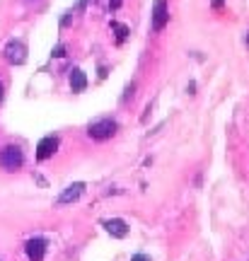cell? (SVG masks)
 Segmentation results:
<instances>
[{
  "label": "cell",
  "instance_id": "6da1fadb",
  "mask_svg": "<svg viewBox=\"0 0 249 261\" xmlns=\"http://www.w3.org/2000/svg\"><path fill=\"white\" fill-rule=\"evenodd\" d=\"M22 162H24V155H22V150L17 145H5V148L0 150V167L5 169V172L19 169Z\"/></svg>",
  "mask_w": 249,
  "mask_h": 261
},
{
  "label": "cell",
  "instance_id": "7a4b0ae2",
  "mask_svg": "<svg viewBox=\"0 0 249 261\" xmlns=\"http://www.w3.org/2000/svg\"><path fill=\"white\" fill-rule=\"evenodd\" d=\"M87 133H90V138H94V140H107L116 133V123L111 121V119H99V121L90 123V130H87Z\"/></svg>",
  "mask_w": 249,
  "mask_h": 261
},
{
  "label": "cell",
  "instance_id": "3957f363",
  "mask_svg": "<svg viewBox=\"0 0 249 261\" xmlns=\"http://www.w3.org/2000/svg\"><path fill=\"white\" fill-rule=\"evenodd\" d=\"M24 58H27V48H24L22 41H10L8 46H5V61H8V63L22 65Z\"/></svg>",
  "mask_w": 249,
  "mask_h": 261
},
{
  "label": "cell",
  "instance_id": "277c9868",
  "mask_svg": "<svg viewBox=\"0 0 249 261\" xmlns=\"http://www.w3.org/2000/svg\"><path fill=\"white\" fill-rule=\"evenodd\" d=\"M167 19H169V10H167V3H165V0H157L155 5H153V29H155V32L165 29Z\"/></svg>",
  "mask_w": 249,
  "mask_h": 261
},
{
  "label": "cell",
  "instance_id": "5b68a950",
  "mask_svg": "<svg viewBox=\"0 0 249 261\" xmlns=\"http://www.w3.org/2000/svg\"><path fill=\"white\" fill-rule=\"evenodd\" d=\"M24 252L32 261H41L44 259V254H46V240H41V237H34V240H29L27 247H24Z\"/></svg>",
  "mask_w": 249,
  "mask_h": 261
},
{
  "label": "cell",
  "instance_id": "8992f818",
  "mask_svg": "<svg viewBox=\"0 0 249 261\" xmlns=\"http://www.w3.org/2000/svg\"><path fill=\"white\" fill-rule=\"evenodd\" d=\"M83 191H85V184H83V181H75V184H70V187L65 189L63 194L58 196V201H56V203H58V205L73 203V201H78V198L83 196Z\"/></svg>",
  "mask_w": 249,
  "mask_h": 261
},
{
  "label": "cell",
  "instance_id": "52a82bcc",
  "mask_svg": "<svg viewBox=\"0 0 249 261\" xmlns=\"http://www.w3.org/2000/svg\"><path fill=\"white\" fill-rule=\"evenodd\" d=\"M56 150H58V138H54V136H46V138H44L37 145V160H48L56 152Z\"/></svg>",
  "mask_w": 249,
  "mask_h": 261
},
{
  "label": "cell",
  "instance_id": "ba28073f",
  "mask_svg": "<svg viewBox=\"0 0 249 261\" xmlns=\"http://www.w3.org/2000/svg\"><path fill=\"white\" fill-rule=\"evenodd\" d=\"M104 227H107V232H109L111 237H119V240H123V237L129 234V225L123 223L121 218H111V220H107Z\"/></svg>",
  "mask_w": 249,
  "mask_h": 261
},
{
  "label": "cell",
  "instance_id": "9c48e42d",
  "mask_svg": "<svg viewBox=\"0 0 249 261\" xmlns=\"http://www.w3.org/2000/svg\"><path fill=\"white\" fill-rule=\"evenodd\" d=\"M70 87H73V92H83L85 87H87V77L80 68H75L73 73H70Z\"/></svg>",
  "mask_w": 249,
  "mask_h": 261
},
{
  "label": "cell",
  "instance_id": "30bf717a",
  "mask_svg": "<svg viewBox=\"0 0 249 261\" xmlns=\"http://www.w3.org/2000/svg\"><path fill=\"white\" fill-rule=\"evenodd\" d=\"M111 27L116 29V34H119V41H123V37H126V34H129V29L123 27V24H119V22H114V24H111Z\"/></svg>",
  "mask_w": 249,
  "mask_h": 261
},
{
  "label": "cell",
  "instance_id": "8fae6325",
  "mask_svg": "<svg viewBox=\"0 0 249 261\" xmlns=\"http://www.w3.org/2000/svg\"><path fill=\"white\" fill-rule=\"evenodd\" d=\"M131 261H150V259L145 256V254H133V256H131Z\"/></svg>",
  "mask_w": 249,
  "mask_h": 261
},
{
  "label": "cell",
  "instance_id": "7c38bea8",
  "mask_svg": "<svg viewBox=\"0 0 249 261\" xmlns=\"http://www.w3.org/2000/svg\"><path fill=\"white\" fill-rule=\"evenodd\" d=\"M63 51H65V48H63V46H58V48H56V51H54V56H58V58H61V56H65Z\"/></svg>",
  "mask_w": 249,
  "mask_h": 261
},
{
  "label": "cell",
  "instance_id": "4fadbf2b",
  "mask_svg": "<svg viewBox=\"0 0 249 261\" xmlns=\"http://www.w3.org/2000/svg\"><path fill=\"white\" fill-rule=\"evenodd\" d=\"M222 5V0H215V8H220Z\"/></svg>",
  "mask_w": 249,
  "mask_h": 261
},
{
  "label": "cell",
  "instance_id": "5bb4252c",
  "mask_svg": "<svg viewBox=\"0 0 249 261\" xmlns=\"http://www.w3.org/2000/svg\"><path fill=\"white\" fill-rule=\"evenodd\" d=\"M0 99H3V85H0Z\"/></svg>",
  "mask_w": 249,
  "mask_h": 261
},
{
  "label": "cell",
  "instance_id": "9a60e30c",
  "mask_svg": "<svg viewBox=\"0 0 249 261\" xmlns=\"http://www.w3.org/2000/svg\"><path fill=\"white\" fill-rule=\"evenodd\" d=\"M24 3H37V0H24Z\"/></svg>",
  "mask_w": 249,
  "mask_h": 261
},
{
  "label": "cell",
  "instance_id": "2e32d148",
  "mask_svg": "<svg viewBox=\"0 0 249 261\" xmlns=\"http://www.w3.org/2000/svg\"><path fill=\"white\" fill-rule=\"evenodd\" d=\"M247 44H249V34H247Z\"/></svg>",
  "mask_w": 249,
  "mask_h": 261
}]
</instances>
